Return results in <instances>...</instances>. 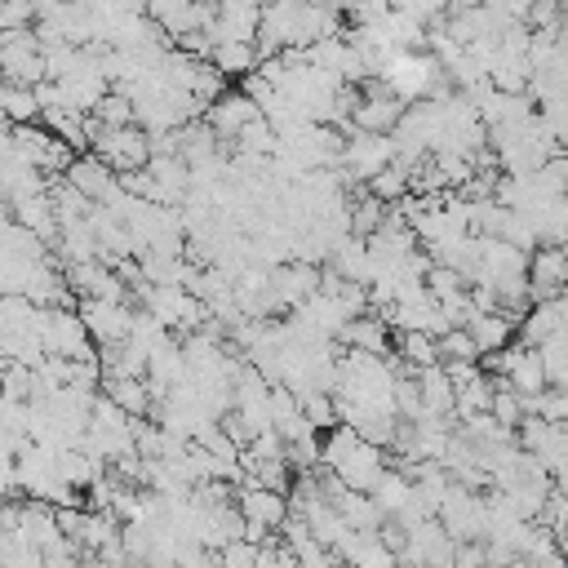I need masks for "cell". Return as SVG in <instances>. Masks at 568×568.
I'll use <instances>...</instances> for the list:
<instances>
[{
	"instance_id": "cell-3",
	"label": "cell",
	"mask_w": 568,
	"mask_h": 568,
	"mask_svg": "<svg viewBox=\"0 0 568 568\" xmlns=\"http://www.w3.org/2000/svg\"><path fill=\"white\" fill-rule=\"evenodd\" d=\"M0 80L18 84V89H36L44 80V58H40V40L31 27L22 31H0Z\"/></svg>"
},
{
	"instance_id": "cell-18",
	"label": "cell",
	"mask_w": 568,
	"mask_h": 568,
	"mask_svg": "<svg viewBox=\"0 0 568 568\" xmlns=\"http://www.w3.org/2000/svg\"><path fill=\"white\" fill-rule=\"evenodd\" d=\"M382 222H386V204H382V200L359 195V200H351V204H346V235L368 240V235H377V231H382Z\"/></svg>"
},
{
	"instance_id": "cell-13",
	"label": "cell",
	"mask_w": 568,
	"mask_h": 568,
	"mask_svg": "<svg viewBox=\"0 0 568 568\" xmlns=\"http://www.w3.org/2000/svg\"><path fill=\"white\" fill-rule=\"evenodd\" d=\"M102 390L124 417H133V422L151 417V386L142 377H102Z\"/></svg>"
},
{
	"instance_id": "cell-9",
	"label": "cell",
	"mask_w": 568,
	"mask_h": 568,
	"mask_svg": "<svg viewBox=\"0 0 568 568\" xmlns=\"http://www.w3.org/2000/svg\"><path fill=\"white\" fill-rule=\"evenodd\" d=\"M235 510L248 528H262V532H275L288 515V501L284 493H271V488H257V484H240L235 488Z\"/></svg>"
},
{
	"instance_id": "cell-11",
	"label": "cell",
	"mask_w": 568,
	"mask_h": 568,
	"mask_svg": "<svg viewBox=\"0 0 568 568\" xmlns=\"http://www.w3.org/2000/svg\"><path fill=\"white\" fill-rule=\"evenodd\" d=\"M333 342H342V346H351V351H359V355H386V351H390V324H386L377 311H364V315L346 320Z\"/></svg>"
},
{
	"instance_id": "cell-17",
	"label": "cell",
	"mask_w": 568,
	"mask_h": 568,
	"mask_svg": "<svg viewBox=\"0 0 568 568\" xmlns=\"http://www.w3.org/2000/svg\"><path fill=\"white\" fill-rule=\"evenodd\" d=\"M390 359L404 364L408 373L430 368V364H439V355H435V337H430V333H395V355H390Z\"/></svg>"
},
{
	"instance_id": "cell-7",
	"label": "cell",
	"mask_w": 568,
	"mask_h": 568,
	"mask_svg": "<svg viewBox=\"0 0 568 568\" xmlns=\"http://www.w3.org/2000/svg\"><path fill=\"white\" fill-rule=\"evenodd\" d=\"M62 182L71 186V191H80L89 204H106L111 195H115V186H120V178L93 155V151H84V155H71L67 160V169H62Z\"/></svg>"
},
{
	"instance_id": "cell-2",
	"label": "cell",
	"mask_w": 568,
	"mask_h": 568,
	"mask_svg": "<svg viewBox=\"0 0 568 568\" xmlns=\"http://www.w3.org/2000/svg\"><path fill=\"white\" fill-rule=\"evenodd\" d=\"M89 151H93L115 178H124V173L146 169V160H151V138H146L138 124H120V129H102V124H98Z\"/></svg>"
},
{
	"instance_id": "cell-5",
	"label": "cell",
	"mask_w": 568,
	"mask_h": 568,
	"mask_svg": "<svg viewBox=\"0 0 568 568\" xmlns=\"http://www.w3.org/2000/svg\"><path fill=\"white\" fill-rule=\"evenodd\" d=\"M524 280H528V297H532V302L559 297L564 284H568V253H564V244H537V248L528 253Z\"/></svg>"
},
{
	"instance_id": "cell-6",
	"label": "cell",
	"mask_w": 568,
	"mask_h": 568,
	"mask_svg": "<svg viewBox=\"0 0 568 568\" xmlns=\"http://www.w3.org/2000/svg\"><path fill=\"white\" fill-rule=\"evenodd\" d=\"M75 315H80V324H84L93 351H102V346H115V342L129 337L133 306H129V302H80Z\"/></svg>"
},
{
	"instance_id": "cell-20",
	"label": "cell",
	"mask_w": 568,
	"mask_h": 568,
	"mask_svg": "<svg viewBox=\"0 0 568 568\" xmlns=\"http://www.w3.org/2000/svg\"><path fill=\"white\" fill-rule=\"evenodd\" d=\"M435 355H439V364H479V351L466 328H444L435 337Z\"/></svg>"
},
{
	"instance_id": "cell-16",
	"label": "cell",
	"mask_w": 568,
	"mask_h": 568,
	"mask_svg": "<svg viewBox=\"0 0 568 568\" xmlns=\"http://www.w3.org/2000/svg\"><path fill=\"white\" fill-rule=\"evenodd\" d=\"M368 497H373V506L390 519V515H399L408 501H413V479L404 475V470H395V466H386L382 470V479L368 488Z\"/></svg>"
},
{
	"instance_id": "cell-12",
	"label": "cell",
	"mask_w": 568,
	"mask_h": 568,
	"mask_svg": "<svg viewBox=\"0 0 568 568\" xmlns=\"http://www.w3.org/2000/svg\"><path fill=\"white\" fill-rule=\"evenodd\" d=\"M466 333H470V342H475L479 355H497V351H506L510 337H515V315H506V311L475 315V320L466 324Z\"/></svg>"
},
{
	"instance_id": "cell-8",
	"label": "cell",
	"mask_w": 568,
	"mask_h": 568,
	"mask_svg": "<svg viewBox=\"0 0 568 568\" xmlns=\"http://www.w3.org/2000/svg\"><path fill=\"white\" fill-rule=\"evenodd\" d=\"M204 124H209V133L217 138V142H235V133L248 124V120H257V106L240 93V89H222L209 106H204V115H200Z\"/></svg>"
},
{
	"instance_id": "cell-15",
	"label": "cell",
	"mask_w": 568,
	"mask_h": 568,
	"mask_svg": "<svg viewBox=\"0 0 568 568\" xmlns=\"http://www.w3.org/2000/svg\"><path fill=\"white\" fill-rule=\"evenodd\" d=\"M204 62L217 75H248V71H257V49H253V40H222L209 49Z\"/></svg>"
},
{
	"instance_id": "cell-14",
	"label": "cell",
	"mask_w": 568,
	"mask_h": 568,
	"mask_svg": "<svg viewBox=\"0 0 568 568\" xmlns=\"http://www.w3.org/2000/svg\"><path fill=\"white\" fill-rule=\"evenodd\" d=\"M333 510L342 515V524H346L351 532H377V524L386 519V515L373 506L368 493H351V488H342V493L333 497Z\"/></svg>"
},
{
	"instance_id": "cell-19",
	"label": "cell",
	"mask_w": 568,
	"mask_h": 568,
	"mask_svg": "<svg viewBox=\"0 0 568 568\" xmlns=\"http://www.w3.org/2000/svg\"><path fill=\"white\" fill-rule=\"evenodd\" d=\"M297 413L306 417V426H311L315 435H324V430L337 426V408H333V395H328V390H302V395H297Z\"/></svg>"
},
{
	"instance_id": "cell-21",
	"label": "cell",
	"mask_w": 568,
	"mask_h": 568,
	"mask_svg": "<svg viewBox=\"0 0 568 568\" xmlns=\"http://www.w3.org/2000/svg\"><path fill=\"white\" fill-rule=\"evenodd\" d=\"M102 129H120V124H133V102L124 98V93H115V89H106L102 93V102L89 111Z\"/></svg>"
},
{
	"instance_id": "cell-1",
	"label": "cell",
	"mask_w": 568,
	"mask_h": 568,
	"mask_svg": "<svg viewBox=\"0 0 568 568\" xmlns=\"http://www.w3.org/2000/svg\"><path fill=\"white\" fill-rule=\"evenodd\" d=\"M320 466H324L342 488L368 493V488L382 479V470H386V453L373 448V444H364L355 430L333 426V430L320 435Z\"/></svg>"
},
{
	"instance_id": "cell-4",
	"label": "cell",
	"mask_w": 568,
	"mask_h": 568,
	"mask_svg": "<svg viewBox=\"0 0 568 568\" xmlns=\"http://www.w3.org/2000/svg\"><path fill=\"white\" fill-rule=\"evenodd\" d=\"M395 160V151H390V138H382V133H359V129H346V138H342V160L337 164H346V178H359V182H368L377 169H386Z\"/></svg>"
},
{
	"instance_id": "cell-10",
	"label": "cell",
	"mask_w": 568,
	"mask_h": 568,
	"mask_svg": "<svg viewBox=\"0 0 568 568\" xmlns=\"http://www.w3.org/2000/svg\"><path fill=\"white\" fill-rule=\"evenodd\" d=\"M564 315H568L564 293H559V297H541V302H532V306L515 320V337H524V346H537V342L564 333Z\"/></svg>"
},
{
	"instance_id": "cell-22",
	"label": "cell",
	"mask_w": 568,
	"mask_h": 568,
	"mask_svg": "<svg viewBox=\"0 0 568 568\" xmlns=\"http://www.w3.org/2000/svg\"><path fill=\"white\" fill-rule=\"evenodd\" d=\"M213 564L217 568H257V546L244 541V537H231L226 546L213 550Z\"/></svg>"
}]
</instances>
